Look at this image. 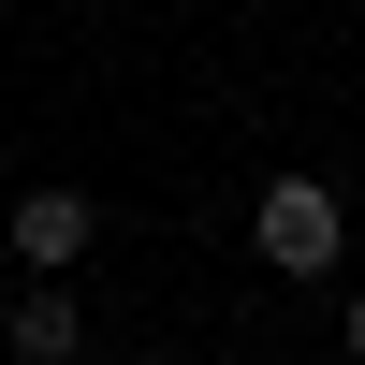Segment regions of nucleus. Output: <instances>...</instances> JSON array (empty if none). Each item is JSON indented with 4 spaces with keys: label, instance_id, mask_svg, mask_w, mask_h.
Here are the masks:
<instances>
[{
    "label": "nucleus",
    "instance_id": "obj_3",
    "mask_svg": "<svg viewBox=\"0 0 365 365\" xmlns=\"http://www.w3.org/2000/svg\"><path fill=\"white\" fill-rule=\"evenodd\" d=\"M0 336H15V365H73V351H88V307H73V278H29Z\"/></svg>",
    "mask_w": 365,
    "mask_h": 365
},
{
    "label": "nucleus",
    "instance_id": "obj_4",
    "mask_svg": "<svg viewBox=\"0 0 365 365\" xmlns=\"http://www.w3.org/2000/svg\"><path fill=\"white\" fill-rule=\"evenodd\" d=\"M351 365H365V292H351Z\"/></svg>",
    "mask_w": 365,
    "mask_h": 365
},
{
    "label": "nucleus",
    "instance_id": "obj_2",
    "mask_svg": "<svg viewBox=\"0 0 365 365\" xmlns=\"http://www.w3.org/2000/svg\"><path fill=\"white\" fill-rule=\"evenodd\" d=\"M0 234H15L29 278H73V263L103 249V205H88V190H15V220H0Z\"/></svg>",
    "mask_w": 365,
    "mask_h": 365
},
{
    "label": "nucleus",
    "instance_id": "obj_1",
    "mask_svg": "<svg viewBox=\"0 0 365 365\" xmlns=\"http://www.w3.org/2000/svg\"><path fill=\"white\" fill-rule=\"evenodd\" d=\"M249 249L278 263V278H336L351 263V205L322 190V175H278V190L249 205Z\"/></svg>",
    "mask_w": 365,
    "mask_h": 365
}]
</instances>
